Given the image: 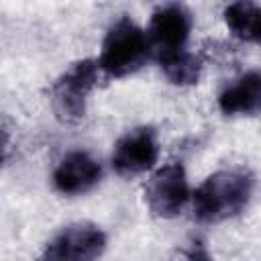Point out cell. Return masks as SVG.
I'll use <instances>...</instances> for the list:
<instances>
[{"instance_id":"obj_4","label":"cell","mask_w":261,"mask_h":261,"mask_svg":"<svg viewBox=\"0 0 261 261\" xmlns=\"http://www.w3.org/2000/svg\"><path fill=\"white\" fill-rule=\"evenodd\" d=\"M106 249V234L98 224L75 222L55 234L41 261H98Z\"/></svg>"},{"instance_id":"obj_3","label":"cell","mask_w":261,"mask_h":261,"mask_svg":"<svg viewBox=\"0 0 261 261\" xmlns=\"http://www.w3.org/2000/svg\"><path fill=\"white\" fill-rule=\"evenodd\" d=\"M98 82V63L92 59L75 61L63 71L51 90L53 110L63 122H77L86 112V100Z\"/></svg>"},{"instance_id":"obj_7","label":"cell","mask_w":261,"mask_h":261,"mask_svg":"<svg viewBox=\"0 0 261 261\" xmlns=\"http://www.w3.org/2000/svg\"><path fill=\"white\" fill-rule=\"evenodd\" d=\"M159 157V143L151 126H139L118 139L112 153V167L120 175H139L149 171Z\"/></svg>"},{"instance_id":"obj_10","label":"cell","mask_w":261,"mask_h":261,"mask_svg":"<svg viewBox=\"0 0 261 261\" xmlns=\"http://www.w3.org/2000/svg\"><path fill=\"white\" fill-rule=\"evenodd\" d=\"M259 16L261 10L255 2H232L224 8V20L226 27L232 31L234 37L247 43L259 41Z\"/></svg>"},{"instance_id":"obj_11","label":"cell","mask_w":261,"mask_h":261,"mask_svg":"<svg viewBox=\"0 0 261 261\" xmlns=\"http://www.w3.org/2000/svg\"><path fill=\"white\" fill-rule=\"evenodd\" d=\"M163 73L167 75L169 82L177 84V86H190V84H196L198 77H200V59L190 53L188 49L184 51H177V53H169V55H163L157 59Z\"/></svg>"},{"instance_id":"obj_8","label":"cell","mask_w":261,"mask_h":261,"mask_svg":"<svg viewBox=\"0 0 261 261\" xmlns=\"http://www.w3.org/2000/svg\"><path fill=\"white\" fill-rule=\"evenodd\" d=\"M102 175L100 163L86 151L67 153L53 171V186L61 194H84L92 190Z\"/></svg>"},{"instance_id":"obj_13","label":"cell","mask_w":261,"mask_h":261,"mask_svg":"<svg viewBox=\"0 0 261 261\" xmlns=\"http://www.w3.org/2000/svg\"><path fill=\"white\" fill-rule=\"evenodd\" d=\"M4 149H6V141H4V135L0 133V163L4 159Z\"/></svg>"},{"instance_id":"obj_9","label":"cell","mask_w":261,"mask_h":261,"mask_svg":"<svg viewBox=\"0 0 261 261\" xmlns=\"http://www.w3.org/2000/svg\"><path fill=\"white\" fill-rule=\"evenodd\" d=\"M261 104V75L247 71L218 96V106L224 114H257Z\"/></svg>"},{"instance_id":"obj_2","label":"cell","mask_w":261,"mask_h":261,"mask_svg":"<svg viewBox=\"0 0 261 261\" xmlns=\"http://www.w3.org/2000/svg\"><path fill=\"white\" fill-rule=\"evenodd\" d=\"M149 51L145 31L135 20L124 16L108 29L102 41L100 59L96 63L106 75L122 77L137 71L145 63Z\"/></svg>"},{"instance_id":"obj_1","label":"cell","mask_w":261,"mask_h":261,"mask_svg":"<svg viewBox=\"0 0 261 261\" xmlns=\"http://www.w3.org/2000/svg\"><path fill=\"white\" fill-rule=\"evenodd\" d=\"M255 177L247 167L208 175L194 192V214L200 222H220L241 214L253 196Z\"/></svg>"},{"instance_id":"obj_5","label":"cell","mask_w":261,"mask_h":261,"mask_svg":"<svg viewBox=\"0 0 261 261\" xmlns=\"http://www.w3.org/2000/svg\"><path fill=\"white\" fill-rule=\"evenodd\" d=\"M192 31V14L181 4H163L153 10L147 43L149 49L155 51L157 59L169 53H177L186 49L188 37Z\"/></svg>"},{"instance_id":"obj_12","label":"cell","mask_w":261,"mask_h":261,"mask_svg":"<svg viewBox=\"0 0 261 261\" xmlns=\"http://www.w3.org/2000/svg\"><path fill=\"white\" fill-rule=\"evenodd\" d=\"M188 261H212L208 251L202 247V243H194V247L188 253Z\"/></svg>"},{"instance_id":"obj_6","label":"cell","mask_w":261,"mask_h":261,"mask_svg":"<svg viewBox=\"0 0 261 261\" xmlns=\"http://www.w3.org/2000/svg\"><path fill=\"white\" fill-rule=\"evenodd\" d=\"M147 204L153 210V214L161 218H171L181 212L190 198L188 177L181 163H167L159 167L145 190Z\"/></svg>"}]
</instances>
